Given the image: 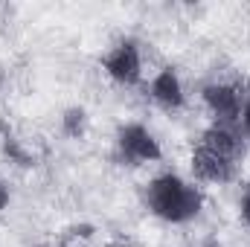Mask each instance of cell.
Here are the masks:
<instances>
[{"mask_svg":"<svg viewBox=\"0 0 250 247\" xmlns=\"http://www.w3.org/2000/svg\"><path fill=\"white\" fill-rule=\"evenodd\" d=\"M114 154L123 166H146L163 157L157 137L143 123H123L114 134Z\"/></svg>","mask_w":250,"mask_h":247,"instance_id":"obj_2","label":"cell"},{"mask_svg":"<svg viewBox=\"0 0 250 247\" xmlns=\"http://www.w3.org/2000/svg\"><path fill=\"white\" fill-rule=\"evenodd\" d=\"M87 128H90V117H87V111H84L82 105H70V108L62 114L64 137H70V140H82V137L87 134Z\"/></svg>","mask_w":250,"mask_h":247,"instance_id":"obj_8","label":"cell"},{"mask_svg":"<svg viewBox=\"0 0 250 247\" xmlns=\"http://www.w3.org/2000/svg\"><path fill=\"white\" fill-rule=\"evenodd\" d=\"M239 128H242V134H245V137H250V99H245V108H242Z\"/></svg>","mask_w":250,"mask_h":247,"instance_id":"obj_9","label":"cell"},{"mask_svg":"<svg viewBox=\"0 0 250 247\" xmlns=\"http://www.w3.org/2000/svg\"><path fill=\"white\" fill-rule=\"evenodd\" d=\"M239 212H242V221L250 227V192L242 195V201H239Z\"/></svg>","mask_w":250,"mask_h":247,"instance_id":"obj_10","label":"cell"},{"mask_svg":"<svg viewBox=\"0 0 250 247\" xmlns=\"http://www.w3.org/2000/svg\"><path fill=\"white\" fill-rule=\"evenodd\" d=\"M41 247H44V245H41Z\"/></svg>","mask_w":250,"mask_h":247,"instance_id":"obj_13","label":"cell"},{"mask_svg":"<svg viewBox=\"0 0 250 247\" xmlns=\"http://www.w3.org/2000/svg\"><path fill=\"white\" fill-rule=\"evenodd\" d=\"M189 166H192V175H195L198 181H204V184H230V181H236V172H239L236 163H230V160H224V157L207 151V148L198 145V143H195V148H192Z\"/></svg>","mask_w":250,"mask_h":247,"instance_id":"obj_7","label":"cell"},{"mask_svg":"<svg viewBox=\"0 0 250 247\" xmlns=\"http://www.w3.org/2000/svg\"><path fill=\"white\" fill-rule=\"evenodd\" d=\"M102 70L123 87H134L143 79V50L134 38L117 41L105 56H102Z\"/></svg>","mask_w":250,"mask_h":247,"instance_id":"obj_3","label":"cell"},{"mask_svg":"<svg viewBox=\"0 0 250 247\" xmlns=\"http://www.w3.org/2000/svg\"><path fill=\"white\" fill-rule=\"evenodd\" d=\"M245 192H250V184H248V189H245Z\"/></svg>","mask_w":250,"mask_h":247,"instance_id":"obj_12","label":"cell"},{"mask_svg":"<svg viewBox=\"0 0 250 247\" xmlns=\"http://www.w3.org/2000/svg\"><path fill=\"white\" fill-rule=\"evenodd\" d=\"M146 209L166 224H189L204 209V192L175 172L151 178L143 189Z\"/></svg>","mask_w":250,"mask_h":247,"instance_id":"obj_1","label":"cell"},{"mask_svg":"<svg viewBox=\"0 0 250 247\" xmlns=\"http://www.w3.org/2000/svg\"><path fill=\"white\" fill-rule=\"evenodd\" d=\"M9 201H12V192H9V186L0 181V212H3L6 206H9Z\"/></svg>","mask_w":250,"mask_h":247,"instance_id":"obj_11","label":"cell"},{"mask_svg":"<svg viewBox=\"0 0 250 247\" xmlns=\"http://www.w3.org/2000/svg\"><path fill=\"white\" fill-rule=\"evenodd\" d=\"M148 96L157 108H163L169 114L181 111L187 105V93H184V82H181L178 70L175 67H160L154 73L151 84H148Z\"/></svg>","mask_w":250,"mask_h":247,"instance_id":"obj_6","label":"cell"},{"mask_svg":"<svg viewBox=\"0 0 250 247\" xmlns=\"http://www.w3.org/2000/svg\"><path fill=\"white\" fill-rule=\"evenodd\" d=\"M198 145H204L207 151H212V154H218V157H224V160H230V163H236V166H239V163L245 160V154H248V148H245V134H242L239 125L212 123L209 128L201 131Z\"/></svg>","mask_w":250,"mask_h":247,"instance_id":"obj_5","label":"cell"},{"mask_svg":"<svg viewBox=\"0 0 250 247\" xmlns=\"http://www.w3.org/2000/svg\"><path fill=\"white\" fill-rule=\"evenodd\" d=\"M204 105L209 108L212 120L218 125H239L242 120V108H245V96L236 84L230 82H209L201 90Z\"/></svg>","mask_w":250,"mask_h":247,"instance_id":"obj_4","label":"cell"}]
</instances>
